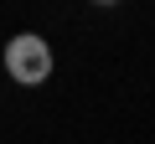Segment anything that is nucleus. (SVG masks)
Returning a JSON list of instances; mask_svg holds the SVG:
<instances>
[{
	"label": "nucleus",
	"instance_id": "nucleus-1",
	"mask_svg": "<svg viewBox=\"0 0 155 144\" xmlns=\"http://www.w3.org/2000/svg\"><path fill=\"white\" fill-rule=\"evenodd\" d=\"M5 72H11V83L21 88H36L52 77V46L36 36V31H21L11 46H5Z\"/></svg>",
	"mask_w": 155,
	"mask_h": 144
}]
</instances>
